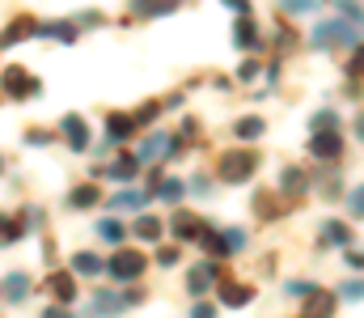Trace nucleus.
Segmentation results:
<instances>
[{
	"label": "nucleus",
	"instance_id": "1",
	"mask_svg": "<svg viewBox=\"0 0 364 318\" xmlns=\"http://www.w3.org/2000/svg\"><path fill=\"white\" fill-rule=\"evenodd\" d=\"M140 302H144L140 289H127V293H93V302L85 306L81 318H110V314H123V310L140 306Z\"/></svg>",
	"mask_w": 364,
	"mask_h": 318
},
{
	"label": "nucleus",
	"instance_id": "2",
	"mask_svg": "<svg viewBox=\"0 0 364 318\" xmlns=\"http://www.w3.org/2000/svg\"><path fill=\"white\" fill-rule=\"evenodd\" d=\"M255 170H259V157H255V153H246V149L225 153V157H220V166H216V174H220L225 183H250V179H255Z\"/></svg>",
	"mask_w": 364,
	"mask_h": 318
},
{
	"label": "nucleus",
	"instance_id": "3",
	"mask_svg": "<svg viewBox=\"0 0 364 318\" xmlns=\"http://www.w3.org/2000/svg\"><path fill=\"white\" fill-rule=\"evenodd\" d=\"M348 43H360V26L352 21H322L314 30V47H348Z\"/></svg>",
	"mask_w": 364,
	"mask_h": 318
},
{
	"label": "nucleus",
	"instance_id": "4",
	"mask_svg": "<svg viewBox=\"0 0 364 318\" xmlns=\"http://www.w3.org/2000/svg\"><path fill=\"white\" fill-rule=\"evenodd\" d=\"M144 267H149V259H144L140 250H123V246H119V250H114V259L106 263V272H110L119 285H123V280H140V276H144Z\"/></svg>",
	"mask_w": 364,
	"mask_h": 318
},
{
	"label": "nucleus",
	"instance_id": "5",
	"mask_svg": "<svg viewBox=\"0 0 364 318\" xmlns=\"http://www.w3.org/2000/svg\"><path fill=\"white\" fill-rule=\"evenodd\" d=\"M0 90L9 94V98H38L43 94V85H38V77H30L26 68H4V77H0Z\"/></svg>",
	"mask_w": 364,
	"mask_h": 318
},
{
	"label": "nucleus",
	"instance_id": "6",
	"mask_svg": "<svg viewBox=\"0 0 364 318\" xmlns=\"http://www.w3.org/2000/svg\"><path fill=\"white\" fill-rule=\"evenodd\" d=\"M60 136H64V140H68V149H73V153H90V123H85V119H81V115H64V119H60Z\"/></svg>",
	"mask_w": 364,
	"mask_h": 318
},
{
	"label": "nucleus",
	"instance_id": "7",
	"mask_svg": "<svg viewBox=\"0 0 364 318\" xmlns=\"http://www.w3.org/2000/svg\"><path fill=\"white\" fill-rule=\"evenodd\" d=\"M309 153H314L318 161H335V157L343 153V140H339V132H314V140H309Z\"/></svg>",
	"mask_w": 364,
	"mask_h": 318
},
{
	"label": "nucleus",
	"instance_id": "8",
	"mask_svg": "<svg viewBox=\"0 0 364 318\" xmlns=\"http://www.w3.org/2000/svg\"><path fill=\"white\" fill-rule=\"evenodd\" d=\"M47 289H51L55 306H73V302H77V276H73V272H51Z\"/></svg>",
	"mask_w": 364,
	"mask_h": 318
},
{
	"label": "nucleus",
	"instance_id": "9",
	"mask_svg": "<svg viewBox=\"0 0 364 318\" xmlns=\"http://www.w3.org/2000/svg\"><path fill=\"white\" fill-rule=\"evenodd\" d=\"M216 276H220V263H212V259H208V263H199V267L186 276V293H191V297H203V293H208V285H212Z\"/></svg>",
	"mask_w": 364,
	"mask_h": 318
},
{
	"label": "nucleus",
	"instance_id": "10",
	"mask_svg": "<svg viewBox=\"0 0 364 318\" xmlns=\"http://www.w3.org/2000/svg\"><path fill=\"white\" fill-rule=\"evenodd\" d=\"M34 38H60V43H73V38H77V26H73V21H34Z\"/></svg>",
	"mask_w": 364,
	"mask_h": 318
},
{
	"label": "nucleus",
	"instance_id": "11",
	"mask_svg": "<svg viewBox=\"0 0 364 318\" xmlns=\"http://www.w3.org/2000/svg\"><path fill=\"white\" fill-rule=\"evenodd\" d=\"M102 174H106V179H114V183H132V179L140 174V161L123 153V157H114L110 166H102Z\"/></svg>",
	"mask_w": 364,
	"mask_h": 318
},
{
	"label": "nucleus",
	"instance_id": "12",
	"mask_svg": "<svg viewBox=\"0 0 364 318\" xmlns=\"http://www.w3.org/2000/svg\"><path fill=\"white\" fill-rule=\"evenodd\" d=\"M0 293H4V302L21 306V302H26V293H30V276H21V272H9V276L0 280Z\"/></svg>",
	"mask_w": 364,
	"mask_h": 318
},
{
	"label": "nucleus",
	"instance_id": "13",
	"mask_svg": "<svg viewBox=\"0 0 364 318\" xmlns=\"http://www.w3.org/2000/svg\"><path fill=\"white\" fill-rule=\"evenodd\" d=\"M144 204H149V191H140V187H123L119 196H110V208L114 212H123V208L144 212Z\"/></svg>",
	"mask_w": 364,
	"mask_h": 318
},
{
	"label": "nucleus",
	"instance_id": "14",
	"mask_svg": "<svg viewBox=\"0 0 364 318\" xmlns=\"http://www.w3.org/2000/svg\"><path fill=\"white\" fill-rule=\"evenodd\" d=\"M68 272H73V276H102V272H106V263H102L93 250H77V255H73V263H68Z\"/></svg>",
	"mask_w": 364,
	"mask_h": 318
},
{
	"label": "nucleus",
	"instance_id": "15",
	"mask_svg": "<svg viewBox=\"0 0 364 318\" xmlns=\"http://www.w3.org/2000/svg\"><path fill=\"white\" fill-rule=\"evenodd\" d=\"M203 229H208V225H203L199 216H186V212L174 216V233H178V242H199V238H203Z\"/></svg>",
	"mask_w": 364,
	"mask_h": 318
},
{
	"label": "nucleus",
	"instance_id": "16",
	"mask_svg": "<svg viewBox=\"0 0 364 318\" xmlns=\"http://www.w3.org/2000/svg\"><path fill=\"white\" fill-rule=\"evenodd\" d=\"M132 233H136L140 242H161V233H166V225H161L157 216H149V212H144V216H136V225H132Z\"/></svg>",
	"mask_w": 364,
	"mask_h": 318
},
{
	"label": "nucleus",
	"instance_id": "17",
	"mask_svg": "<svg viewBox=\"0 0 364 318\" xmlns=\"http://www.w3.org/2000/svg\"><path fill=\"white\" fill-rule=\"evenodd\" d=\"M97 238H102V242H110V246H123L127 225H123L119 216H102V221H97Z\"/></svg>",
	"mask_w": 364,
	"mask_h": 318
},
{
	"label": "nucleus",
	"instance_id": "18",
	"mask_svg": "<svg viewBox=\"0 0 364 318\" xmlns=\"http://www.w3.org/2000/svg\"><path fill=\"white\" fill-rule=\"evenodd\" d=\"M250 297H255V293H250V285H237V280H220V302H225V306H233V310H237V306H246Z\"/></svg>",
	"mask_w": 364,
	"mask_h": 318
},
{
	"label": "nucleus",
	"instance_id": "19",
	"mask_svg": "<svg viewBox=\"0 0 364 318\" xmlns=\"http://www.w3.org/2000/svg\"><path fill=\"white\" fill-rule=\"evenodd\" d=\"M136 132V123H132V115H110L106 119V140L110 144H119V140H127Z\"/></svg>",
	"mask_w": 364,
	"mask_h": 318
},
{
	"label": "nucleus",
	"instance_id": "20",
	"mask_svg": "<svg viewBox=\"0 0 364 318\" xmlns=\"http://www.w3.org/2000/svg\"><path fill=\"white\" fill-rule=\"evenodd\" d=\"M17 38H34V21H30V17H17V21H9V30L0 34V51H4V47H13Z\"/></svg>",
	"mask_w": 364,
	"mask_h": 318
},
{
	"label": "nucleus",
	"instance_id": "21",
	"mask_svg": "<svg viewBox=\"0 0 364 318\" xmlns=\"http://www.w3.org/2000/svg\"><path fill=\"white\" fill-rule=\"evenodd\" d=\"M170 149H174V144H170V136H161V132H157V136H149V140H144V149L136 153V161L144 166V161H153V157H161V153H170Z\"/></svg>",
	"mask_w": 364,
	"mask_h": 318
},
{
	"label": "nucleus",
	"instance_id": "22",
	"mask_svg": "<svg viewBox=\"0 0 364 318\" xmlns=\"http://www.w3.org/2000/svg\"><path fill=\"white\" fill-rule=\"evenodd\" d=\"M352 242V229L343 221H326L322 225V246H348Z\"/></svg>",
	"mask_w": 364,
	"mask_h": 318
},
{
	"label": "nucleus",
	"instance_id": "23",
	"mask_svg": "<svg viewBox=\"0 0 364 318\" xmlns=\"http://www.w3.org/2000/svg\"><path fill=\"white\" fill-rule=\"evenodd\" d=\"M335 314V297L331 293H309V306H305V318H331Z\"/></svg>",
	"mask_w": 364,
	"mask_h": 318
},
{
	"label": "nucleus",
	"instance_id": "24",
	"mask_svg": "<svg viewBox=\"0 0 364 318\" xmlns=\"http://www.w3.org/2000/svg\"><path fill=\"white\" fill-rule=\"evenodd\" d=\"M233 43H237L242 51H250V47H259V26H255L250 17H242V21H237V30H233Z\"/></svg>",
	"mask_w": 364,
	"mask_h": 318
},
{
	"label": "nucleus",
	"instance_id": "25",
	"mask_svg": "<svg viewBox=\"0 0 364 318\" xmlns=\"http://www.w3.org/2000/svg\"><path fill=\"white\" fill-rule=\"evenodd\" d=\"M97 196H102V191H97L93 183H81V187H73V191H68V208H93V204H97Z\"/></svg>",
	"mask_w": 364,
	"mask_h": 318
},
{
	"label": "nucleus",
	"instance_id": "26",
	"mask_svg": "<svg viewBox=\"0 0 364 318\" xmlns=\"http://www.w3.org/2000/svg\"><path fill=\"white\" fill-rule=\"evenodd\" d=\"M279 187H284V196H301V191L309 187V179H305V170H292V166H288V170L279 174Z\"/></svg>",
	"mask_w": 364,
	"mask_h": 318
},
{
	"label": "nucleus",
	"instance_id": "27",
	"mask_svg": "<svg viewBox=\"0 0 364 318\" xmlns=\"http://www.w3.org/2000/svg\"><path fill=\"white\" fill-rule=\"evenodd\" d=\"M136 17H157V13H174V0H132Z\"/></svg>",
	"mask_w": 364,
	"mask_h": 318
},
{
	"label": "nucleus",
	"instance_id": "28",
	"mask_svg": "<svg viewBox=\"0 0 364 318\" xmlns=\"http://www.w3.org/2000/svg\"><path fill=\"white\" fill-rule=\"evenodd\" d=\"M233 132H237V140H259V136L267 132V123H263V119H255V115H246V119H237V127H233Z\"/></svg>",
	"mask_w": 364,
	"mask_h": 318
},
{
	"label": "nucleus",
	"instance_id": "29",
	"mask_svg": "<svg viewBox=\"0 0 364 318\" xmlns=\"http://www.w3.org/2000/svg\"><path fill=\"white\" fill-rule=\"evenodd\" d=\"M182 191H186V183H182V179H161V187H157V200H166V204H178Z\"/></svg>",
	"mask_w": 364,
	"mask_h": 318
},
{
	"label": "nucleus",
	"instance_id": "30",
	"mask_svg": "<svg viewBox=\"0 0 364 318\" xmlns=\"http://www.w3.org/2000/svg\"><path fill=\"white\" fill-rule=\"evenodd\" d=\"M335 9H339V13H343L352 26H360V30H364V9L356 4V0H335Z\"/></svg>",
	"mask_w": 364,
	"mask_h": 318
},
{
	"label": "nucleus",
	"instance_id": "31",
	"mask_svg": "<svg viewBox=\"0 0 364 318\" xmlns=\"http://www.w3.org/2000/svg\"><path fill=\"white\" fill-rule=\"evenodd\" d=\"M335 123H339L335 110H318V115H314V132H335Z\"/></svg>",
	"mask_w": 364,
	"mask_h": 318
},
{
	"label": "nucleus",
	"instance_id": "32",
	"mask_svg": "<svg viewBox=\"0 0 364 318\" xmlns=\"http://www.w3.org/2000/svg\"><path fill=\"white\" fill-rule=\"evenodd\" d=\"M284 293H288V297H309V293H318V289H314L309 280H288V285H284Z\"/></svg>",
	"mask_w": 364,
	"mask_h": 318
},
{
	"label": "nucleus",
	"instance_id": "33",
	"mask_svg": "<svg viewBox=\"0 0 364 318\" xmlns=\"http://www.w3.org/2000/svg\"><path fill=\"white\" fill-rule=\"evenodd\" d=\"M339 293H343L348 302H364V280H348V285H339Z\"/></svg>",
	"mask_w": 364,
	"mask_h": 318
},
{
	"label": "nucleus",
	"instance_id": "34",
	"mask_svg": "<svg viewBox=\"0 0 364 318\" xmlns=\"http://www.w3.org/2000/svg\"><path fill=\"white\" fill-rule=\"evenodd\" d=\"M157 110H161L157 102H144L136 115H132V123H149V119H157Z\"/></svg>",
	"mask_w": 364,
	"mask_h": 318
},
{
	"label": "nucleus",
	"instance_id": "35",
	"mask_svg": "<svg viewBox=\"0 0 364 318\" xmlns=\"http://www.w3.org/2000/svg\"><path fill=\"white\" fill-rule=\"evenodd\" d=\"M157 263H161V267H174V263H178V246H161V250H157Z\"/></svg>",
	"mask_w": 364,
	"mask_h": 318
},
{
	"label": "nucleus",
	"instance_id": "36",
	"mask_svg": "<svg viewBox=\"0 0 364 318\" xmlns=\"http://www.w3.org/2000/svg\"><path fill=\"white\" fill-rule=\"evenodd\" d=\"M348 208H352V216H364V187H356V191L348 196Z\"/></svg>",
	"mask_w": 364,
	"mask_h": 318
},
{
	"label": "nucleus",
	"instance_id": "37",
	"mask_svg": "<svg viewBox=\"0 0 364 318\" xmlns=\"http://www.w3.org/2000/svg\"><path fill=\"white\" fill-rule=\"evenodd\" d=\"M51 140H55V132H30V136H26V144H34V149H38V144H51Z\"/></svg>",
	"mask_w": 364,
	"mask_h": 318
},
{
	"label": "nucleus",
	"instance_id": "38",
	"mask_svg": "<svg viewBox=\"0 0 364 318\" xmlns=\"http://www.w3.org/2000/svg\"><path fill=\"white\" fill-rule=\"evenodd\" d=\"M191 318H216V306H208V302H195V306H191Z\"/></svg>",
	"mask_w": 364,
	"mask_h": 318
},
{
	"label": "nucleus",
	"instance_id": "39",
	"mask_svg": "<svg viewBox=\"0 0 364 318\" xmlns=\"http://www.w3.org/2000/svg\"><path fill=\"white\" fill-rule=\"evenodd\" d=\"M284 9L288 13H305V9H314V0H284Z\"/></svg>",
	"mask_w": 364,
	"mask_h": 318
},
{
	"label": "nucleus",
	"instance_id": "40",
	"mask_svg": "<svg viewBox=\"0 0 364 318\" xmlns=\"http://www.w3.org/2000/svg\"><path fill=\"white\" fill-rule=\"evenodd\" d=\"M43 318H73V310H68V306H47Z\"/></svg>",
	"mask_w": 364,
	"mask_h": 318
},
{
	"label": "nucleus",
	"instance_id": "41",
	"mask_svg": "<svg viewBox=\"0 0 364 318\" xmlns=\"http://www.w3.org/2000/svg\"><path fill=\"white\" fill-rule=\"evenodd\" d=\"M259 77V60H250V64H242V81H255Z\"/></svg>",
	"mask_w": 364,
	"mask_h": 318
},
{
	"label": "nucleus",
	"instance_id": "42",
	"mask_svg": "<svg viewBox=\"0 0 364 318\" xmlns=\"http://www.w3.org/2000/svg\"><path fill=\"white\" fill-rule=\"evenodd\" d=\"M220 4H229V9H233V13H242V17L250 13V0H220Z\"/></svg>",
	"mask_w": 364,
	"mask_h": 318
},
{
	"label": "nucleus",
	"instance_id": "43",
	"mask_svg": "<svg viewBox=\"0 0 364 318\" xmlns=\"http://www.w3.org/2000/svg\"><path fill=\"white\" fill-rule=\"evenodd\" d=\"M348 267H356V272L364 267V255H360V250H348Z\"/></svg>",
	"mask_w": 364,
	"mask_h": 318
},
{
	"label": "nucleus",
	"instance_id": "44",
	"mask_svg": "<svg viewBox=\"0 0 364 318\" xmlns=\"http://www.w3.org/2000/svg\"><path fill=\"white\" fill-rule=\"evenodd\" d=\"M360 68H364V47L356 51V55H352V73H360Z\"/></svg>",
	"mask_w": 364,
	"mask_h": 318
},
{
	"label": "nucleus",
	"instance_id": "45",
	"mask_svg": "<svg viewBox=\"0 0 364 318\" xmlns=\"http://www.w3.org/2000/svg\"><path fill=\"white\" fill-rule=\"evenodd\" d=\"M356 136L364 140V110H360V119H356Z\"/></svg>",
	"mask_w": 364,
	"mask_h": 318
},
{
	"label": "nucleus",
	"instance_id": "46",
	"mask_svg": "<svg viewBox=\"0 0 364 318\" xmlns=\"http://www.w3.org/2000/svg\"><path fill=\"white\" fill-rule=\"evenodd\" d=\"M0 174H4V161H0Z\"/></svg>",
	"mask_w": 364,
	"mask_h": 318
}]
</instances>
